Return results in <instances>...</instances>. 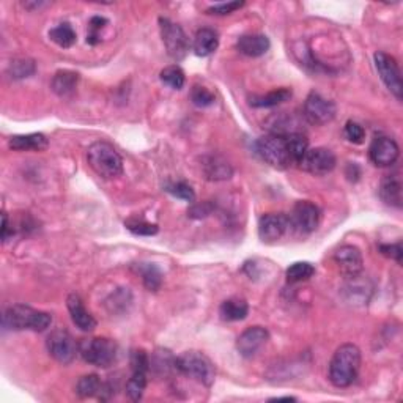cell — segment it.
<instances>
[{"mask_svg": "<svg viewBox=\"0 0 403 403\" xmlns=\"http://www.w3.org/2000/svg\"><path fill=\"white\" fill-rule=\"evenodd\" d=\"M49 38L54 41L57 46L63 47V49H68V47H71L76 43V38L78 37H76L74 28L71 27L68 22H63L52 28V31L49 32Z\"/></svg>", "mask_w": 403, "mask_h": 403, "instance_id": "cell-30", "label": "cell"}, {"mask_svg": "<svg viewBox=\"0 0 403 403\" xmlns=\"http://www.w3.org/2000/svg\"><path fill=\"white\" fill-rule=\"evenodd\" d=\"M165 191H167L170 195H174V197L181 199L185 202H194L195 200L194 189L185 181L169 183V185L165 186Z\"/></svg>", "mask_w": 403, "mask_h": 403, "instance_id": "cell-37", "label": "cell"}, {"mask_svg": "<svg viewBox=\"0 0 403 403\" xmlns=\"http://www.w3.org/2000/svg\"><path fill=\"white\" fill-rule=\"evenodd\" d=\"M336 112L337 109L333 101L323 98L320 93L312 92L306 98L302 115H304L307 123L315 124V126H323V124L334 120Z\"/></svg>", "mask_w": 403, "mask_h": 403, "instance_id": "cell-10", "label": "cell"}, {"mask_svg": "<svg viewBox=\"0 0 403 403\" xmlns=\"http://www.w3.org/2000/svg\"><path fill=\"white\" fill-rule=\"evenodd\" d=\"M241 7H245V2H224V3H216L206 10L208 15H217V16H224V15H230L233 11L240 10Z\"/></svg>", "mask_w": 403, "mask_h": 403, "instance_id": "cell-42", "label": "cell"}, {"mask_svg": "<svg viewBox=\"0 0 403 403\" xmlns=\"http://www.w3.org/2000/svg\"><path fill=\"white\" fill-rule=\"evenodd\" d=\"M106 24H108V19L103 16H93L90 22H88V33H87V43L88 44H92V46H97L99 41H101V37H99V33L101 31H103Z\"/></svg>", "mask_w": 403, "mask_h": 403, "instance_id": "cell-39", "label": "cell"}, {"mask_svg": "<svg viewBox=\"0 0 403 403\" xmlns=\"http://www.w3.org/2000/svg\"><path fill=\"white\" fill-rule=\"evenodd\" d=\"M313 274H315V266L309 262H296L293 265H290L286 271L287 281L290 283L304 282L307 279H311Z\"/></svg>", "mask_w": 403, "mask_h": 403, "instance_id": "cell-33", "label": "cell"}, {"mask_svg": "<svg viewBox=\"0 0 403 403\" xmlns=\"http://www.w3.org/2000/svg\"><path fill=\"white\" fill-rule=\"evenodd\" d=\"M211 211H213V205L210 204V202H204V204H195L192 208L188 211V215L189 217L202 219L211 215Z\"/></svg>", "mask_w": 403, "mask_h": 403, "instance_id": "cell-44", "label": "cell"}, {"mask_svg": "<svg viewBox=\"0 0 403 403\" xmlns=\"http://www.w3.org/2000/svg\"><path fill=\"white\" fill-rule=\"evenodd\" d=\"M35 62L31 58H16V60L11 62L8 73L11 76V79H26L31 78L32 74H35Z\"/></svg>", "mask_w": 403, "mask_h": 403, "instance_id": "cell-35", "label": "cell"}, {"mask_svg": "<svg viewBox=\"0 0 403 403\" xmlns=\"http://www.w3.org/2000/svg\"><path fill=\"white\" fill-rule=\"evenodd\" d=\"M10 238V222H8V216L7 213L2 215V240L8 241Z\"/></svg>", "mask_w": 403, "mask_h": 403, "instance_id": "cell-45", "label": "cell"}, {"mask_svg": "<svg viewBox=\"0 0 403 403\" xmlns=\"http://www.w3.org/2000/svg\"><path fill=\"white\" fill-rule=\"evenodd\" d=\"M400 155V148L397 142L386 135H378L372 140L369 147L370 161L378 167H389L393 165Z\"/></svg>", "mask_w": 403, "mask_h": 403, "instance_id": "cell-14", "label": "cell"}, {"mask_svg": "<svg viewBox=\"0 0 403 403\" xmlns=\"http://www.w3.org/2000/svg\"><path fill=\"white\" fill-rule=\"evenodd\" d=\"M204 174L211 181H224L232 179L233 169L227 159L217 155L206 156L204 159Z\"/></svg>", "mask_w": 403, "mask_h": 403, "instance_id": "cell-20", "label": "cell"}, {"mask_svg": "<svg viewBox=\"0 0 403 403\" xmlns=\"http://www.w3.org/2000/svg\"><path fill=\"white\" fill-rule=\"evenodd\" d=\"M380 195L384 204L395 208L402 206V181L397 175H389L381 181Z\"/></svg>", "mask_w": 403, "mask_h": 403, "instance_id": "cell-27", "label": "cell"}, {"mask_svg": "<svg viewBox=\"0 0 403 403\" xmlns=\"http://www.w3.org/2000/svg\"><path fill=\"white\" fill-rule=\"evenodd\" d=\"M337 159L336 155L328 148L317 147V148H309L304 158L301 159V169L309 172V174L315 176H323L331 174L336 169Z\"/></svg>", "mask_w": 403, "mask_h": 403, "instance_id": "cell-12", "label": "cell"}, {"mask_svg": "<svg viewBox=\"0 0 403 403\" xmlns=\"http://www.w3.org/2000/svg\"><path fill=\"white\" fill-rule=\"evenodd\" d=\"M67 307H68L71 320H73V323L78 326L81 331H84V333H90V331L97 328V320H94L92 313L85 309L84 302H82L79 295H76V293L69 295L67 299Z\"/></svg>", "mask_w": 403, "mask_h": 403, "instance_id": "cell-17", "label": "cell"}, {"mask_svg": "<svg viewBox=\"0 0 403 403\" xmlns=\"http://www.w3.org/2000/svg\"><path fill=\"white\" fill-rule=\"evenodd\" d=\"M159 79L164 85H167L174 90H181L186 84V76L185 71H183L179 65H170V67H165L161 74H159Z\"/></svg>", "mask_w": 403, "mask_h": 403, "instance_id": "cell-31", "label": "cell"}, {"mask_svg": "<svg viewBox=\"0 0 403 403\" xmlns=\"http://www.w3.org/2000/svg\"><path fill=\"white\" fill-rule=\"evenodd\" d=\"M380 252L384 257L395 260L399 265L402 263V257H403L402 242H395V245H380Z\"/></svg>", "mask_w": 403, "mask_h": 403, "instance_id": "cell-43", "label": "cell"}, {"mask_svg": "<svg viewBox=\"0 0 403 403\" xmlns=\"http://www.w3.org/2000/svg\"><path fill=\"white\" fill-rule=\"evenodd\" d=\"M52 324L51 313L33 309L31 306L15 304L3 312V328L11 331L31 329L43 333Z\"/></svg>", "mask_w": 403, "mask_h": 403, "instance_id": "cell-2", "label": "cell"}, {"mask_svg": "<svg viewBox=\"0 0 403 403\" xmlns=\"http://www.w3.org/2000/svg\"><path fill=\"white\" fill-rule=\"evenodd\" d=\"M176 372L192 378L204 386L210 388L216 380V367L206 354L200 352H185L176 358Z\"/></svg>", "mask_w": 403, "mask_h": 403, "instance_id": "cell-4", "label": "cell"}, {"mask_svg": "<svg viewBox=\"0 0 403 403\" xmlns=\"http://www.w3.org/2000/svg\"><path fill=\"white\" fill-rule=\"evenodd\" d=\"M217 46H219V35L217 32L213 31V28H200V31L195 33L192 43L195 56L208 57L213 52H216Z\"/></svg>", "mask_w": 403, "mask_h": 403, "instance_id": "cell-23", "label": "cell"}, {"mask_svg": "<svg viewBox=\"0 0 403 403\" xmlns=\"http://www.w3.org/2000/svg\"><path fill=\"white\" fill-rule=\"evenodd\" d=\"M343 134H345V138L348 142H352V144H363L364 139H365V131L364 128L361 126L359 123L356 122H347L345 124V129H343Z\"/></svg>", "mask_w": 403, "mask_h": 403, "instance_id": "cell-41", "label": "cell"}, {"mask_svg": "<svg viewBox=\"0 0 403 403\" xmlns=\"http://www.w3.org/2000/svg\"><path fill=\"white\" fill-rule=\"evenodd\" d=\"M219 313H221L224 322H241L247 317L249 306L245 299L230 298L222 302L221 307H219Z\"/></svg>", "mask_w": 403, "mask_h": 403, "instance_id": "cell-26", "label": "cell"}, {"mask_svg": "<svg viewBox=\"0 0 403 403\" xmlns=\"http://www.w3.org/2000/svg\"><path fill=\"white\" fill-rule=\"evenodd\" d=\"M150 370L158 377H169L172 372H176V358L169 349L159 348L151 353Z\"/></svg>", "mask_w": 403, "mask_h": 403, "instance_id": "cell-24", "label": "cell"}, {"mask_svg": "<svg viewBox=\"0 0 403 403\" xmlns=\"http://www.w3.org/2000/svg\"><path fill=\"white\" fill-rule=\"evenodd\" d=\"M78 82H79L78 73H74V71H69V69H60V71H57L54 78H52L51 88H52V92L58 94V97L67 98L76 92Z\"/></svg>", "mask_w": 403, "mask_h": 403, "instance_id": "cell-22", "label": "cell"}, {"mask_svg": "<svg viewBox=\"0 0 403 403\" xmlns=\"http://www.w3.org/2000/svg\"><path fill=\"white\" fill-rule=\"evenodd\" d=\"M373 60H375L378 74H380L384 85L388 87V90L393 93L397 99H402L403 82L399 63H397L395 58L386 54V52H377V54L373 56Z\"/></svg>", "mask_w": 403, "mask_h": 403, "instance_id": "cell-11", "label": "cell"}, {"mask_svg": "<svg viewBox=\"0 0 403 403\" xmlns=\"http://www.w3.org/2000/svg\"><path fill=\"white\" fill-rule=\"evenodd\" d=\"M87 163L103 179H117L123 174V159L109 142L98 140L88 147Z\"/></svg>", "mask_w": 403, "mask_h": 403, "instance_id": "cell-3", "label": "cell"}, {"mask_svg": "<svg viewBox=\"0 0 403 403\" xmlns=\"http://www.w3.org/2000/svg\"><path fill=\"white\" fill-rule=\"evenodd\" d=\"M215 94H213L206 87L194 85L191 90V101L197 108H208L215 103Z\"/></svg>", "mask_w": 403, "mask_h": 403, "instance_id": "cell-38", "label": "cell"}, {"mask_svg": "<svg viewBox=\"0 0 403 403\" xmlns=\"http://www.w3.org/2000/svg\"><path fill=\"white\" fill-rule=\"evenodd\" d=\"M147 372H133L129 380L126 381V394L131 400L138 402L142 399V395L145 393L147 388Z\"/></svg>", "mask_w": 403, "mask_h": 403, "instance_id": "cell-34", "label": "cell"}, {"mask_svg": "<svg viewBox=\"0 0 403 403\" xmlns=\"http://www.w3.org/2000/svg\"><path fill=\"white\" fill-rule=\"evenodd\" d=\"M126 229L129 232L134 233V235H139V236H151V235H156L158 233V225L156 224H151V222H147L145 219H139V217H131L128 219L126 222Z\"/></svg>", "mask_w": 403, "mask_h": 403, "instance_id": "cell-36", "label": "cell"}, {"mask_svg": "<svg viewBox=\"0 0 403 403\" xmlns=\"http://www.w3.org/2000/svg\"><path fill=\"white\" fill-rule=\"evenodd\" d=\"M159 31L169 57L175 62L183 60L189 52V38L185 31L169 17H159Z\"/></svg>", "mask_w": 403, "mask_h": 403, "instance_id": "cell-7", "label": "cell"}, {"mask_svg": "<svg viewBox=\"0 0 403 403\" xmlns=\"http://www.w3.org/2000/svg\"><path fill=\"white\" fill-rule=\"evenodd\" d=\"M301 123L298 118L293 114H287V112H282V114H276L268 118L266 122V128H268V134H276V135H292L301 131Z\"/></svg>", "mask_w": 403, "mask_h": 403, "instance_id": "cell-19", "label": "cell"}, {"mask_svg": "<svg viewBox=\"0 0 403 403\" xmlns=\"http://www.w3.org/2000/svg\"><path fill=\"white\" fill-rule=\"evenodd\" d=\"M129 364H131L133 372H150V356L144 349H134L129 358Z\"/></svg>", "mask_w": 403, "mask_h": 403, "instance_id": "cell-40", "label": "cell"}, {"mask_svg": "<svg viewBox=\"0 0 403 403\" xmlns=\"http://www.w3.org/2000/svg\"><path fill=\"white\" fill-rule=\"evenodd\" d=\"M272 402H281V400H288V402H295V397H276V399H271Z\"/></svg>", "mask_w": 403, "mask_h": 403, "instance_id": "cell-46", "label": "cell"}, {"mask_svg": "<svg viewBox=\"0 0 403 403\" xmlns=\"http://www.w3.org/2000/svg\"><path fill=\"white\" fill-rule=\"evenodd\" d=\"M287 145L293 164H299L307 150H309V140H307V138L302 133L287 135Z\"/></svg>", "mask_w": 403, "mask_h": 403, "instance_id": "cell-32", "label": "cell"}, {"mask_svg": "<svg viewBox=\"0 0 403 403\" xmlns=\"http://www.w3.org/2000/svg\"><path fill=\"white\" fill-rule=\"evenodd\" d=\"M79 354L85 363L108 369L117 359V343L106 337H92L79 343Z\"/></svg>", "mask_w": 403, "mask_h": 403, "instance_id": "cell-6", "label": "cell"}, {"mask_svg": "<svg viewBox=\"0 0 403 403\" xmlns=\"http://www.w3.org/2000/svg\"><path fill=\"white\" fill-rule=\"evenodd\" d=\"M290 229L301 235H311L315 232L322 221L320 208L309 200L296 202L292 213H290Z\"/></svg>", "mask_w": 403, "mask_h": 403, "instance_id": "cell-8", "label": "cell"}, {"mask_svg": "<svg viewBox=\"0 0 403 403\" xmlns=\"http://www.w3.org/2000/svg\"><path fill=\"white\" fill-rule=\"evenodd\" d=\"M8 147L15 151H43L49 147V140L44 134H21L13 135L8 140Z\"/></svg>", "mask_w": 403, "mask_h": 403, "instance_id": "cell-21", "label": "cell"}, {"mask_svg": "<svg viewBox=\"0 0 403 403\" xmlns=\"http://www.w3.org/2000/svg\"><path fill=\"white\" fill-rule=\"evenodd\" d=\"M292 98V90L290 88H277V90L268 92L266 94H254V97L249 98V104L252 108H276L282 103H286Z\"/></svg>", "mask_w": 403, "mask_h": 403, "instance_id": "cell-25", "label": "cell"}, {"mask_svg": "<svg viewBox=\"0 0 403 403\" xmlns=\"http://www.w3.org/2000/svg\"><path fill=\"white\" fill-rule=\"evenodd\" d=\"M47 352L57 363L60 364H71L79 354V343L74 340V337L71 336L68 331L65 329H56L47 336L46 340Z\"/></svg>", "mask_w": 403, "mask_h": 403, "instance_id": "cell-9", "label": "cell"}, {"mask_svg": "<svg viewBox=\"0 0 403 403\" xmlns=\"http://www.w3.org/2000/svg\"><path fill=\"white\" fill-rule=\"evenodd\" d=\"M270 40L266 35L262 33H249L242 35L236 41V49H238L242 56L246 57H260L268 52L270 49Z\"/></svg>", "mask_w": 403, "mask_h": 403, "instance_id": "cell-18", "label": "cell"}, {"mask_svg": "<svg viewBox=\"0 0 403 403\" xmlns=\"http://www.w3.org/2000/svg\"><path fill=\"white\" fill-rule=\"evenodd\" d=\"M270 340L268 329L262 326H252L241 333L236 339V349L242 358H254Z\"/></svg>", "mask_w": 403, "mask_h": 403, "instance_id": "cell-15", "label": "cell"}, {"mask_svg": "<svg viewBox=\"0 0 403 403\" xmlns=\"http://www.w3.org/2000/svg\"><path fill=\"white\" fill-rule=\"evenodd\" d=\"M361 369V349L353 343H343L336 349L329 363V381L336 388H348L356 381Z\"/></svg>", "mask_w": 403, "mask_h": 403, "instance_id": "cell-1", "label": "cell"}, {"mask_svg": "<svg viewBox=\"0 0 403 403\" xmlns=\"http://www.w3.org/2000/svg\"><path fill=\"white\" fill-rule=\"evenodd\" d=\"M135 271L139 272L145 288L150 290V292H158V290L161 288L163 272H161V270L158 268L156 265H153V263H139L138 266H135Z\"/></svg>", "mask_w": 403, "mask_h": 403, "instance_id": "cell-28", "label": "cell"}, {"mask_svg": "<svg viewBox=\"0 0 403 403\" xmlns=\"http://www.w3.org/2000/svg\"><path fill=\"white\" fill-rule=\"evenodd\" d=\"M254 150L258 158L265 161L271 167L277 170H286L293 164L292 156H290L287 138L276 134H266L258 138L254 144Z\"/></svg>", "mask_w": 403, "mask_h": 403, "instance_id": "cell-5", "label": "cell"}, {"mask_svg": "<svg viewBox=\"0 0 403 403\" xmlns=\"http://www.w3.org/2000/svg\"><path fill=\"white\" fill-rule=\"evenodd\" d=\"M334 262L339 266V270L345 277L358 276L363 272L364 268L363 254H361L356 246L352 245H345L337 249L334 252Z\"/></svg>", "mask_w": 403, "mask_h": 403, "instance_id": "cell-16", "label": "cell"}, {"mask_svg": "<svg viewBox=\"0 0 403 403\" xmlns=\"http://www.w3.org/2000/svg\"><path fill=\"white\" fill-rule=\"evenodd\" d=\"M290 230V219L283 213H268L258 221V236L263 242H276Z\"/></svg>", "mask_w": 403, "mask_h": 403, "instance_id": "cell-13", "label": "cell"}, {"mask_svg": "<svg viewBox=\"0 0 403 403\" xmlns=\"http://www.w3.org/2000/svg\"><path fill=\"white\" fill-rule=\"evenodd\" d=\"M103 386H104V383L99 380V377L94 375V373H90V375L79 378L78 384H76V394L82 397V399H88V397H98Z\"/></svg>", "mask_w": 403, "mask_h": 403, "instance_id": "cell-29", "label": "cell"}]
</instances>
